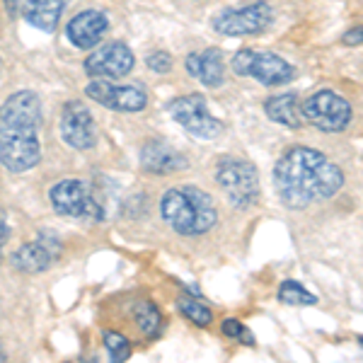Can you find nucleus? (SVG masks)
Masks as SVG:
<instances>
[{
  "mask_svg": "<svg viewBox=\"0 0 363 363\" xmlns=\"http://www.w3.org/2000/svg\"><path fill=\"white\" fill-rule=\"evenodd\" d=\"M0 68H3V61H0Z\"/></svg>",
  "mask_w": 363,
  "mask_h": 363,
  "instance_id": "c756f323",
  "label": "nucleus"
},
{
  "mask_svg": "<svg viewBox=\"0 0 363 363\" xmlns=\"http://www.w3.org/2000/svg\"><path fill=\"white\" fill-rule=\"evenodd\" d=\"M8 242V218L0 213V259H3V247Z\"/></svg>",
  "mask_w": 363,
  "mask_h": 363,
  "instance_id": "a878e982",
  "label": "nucleus"
},
{
  "mask_svg": "<svg viewBox=\"0 0 363 363\" xmlns=\"http://www.w3.org/2000/svg\"><path fill=\"white\" fill-rule=\"evenodd\" d=\"M58 131H61L63 143L75 150H90L97 140L95 119L80 99H70V102L63 104Z\"/></svg>",
  "mask_w": 363,
  "mask_h": 363,
  "instance_id": "f8f14e48",
  "label": "nucleus"
},
{
  "mask_svg": "<svg viewBox=\"0 0 363 363\" xmlns=\"http://www.w3.org/2000/svg\"><path fill=\"white\" fill-rule=\"evenodd\" d=\"M107 29H109L107 15L99 13V10H83V13H78L68 22L66 32H68V42L75 49L90 51L102 42Z\"/></svg>",
  "mask_w": 363,
  "mask_h": 363,
  "instance_id": "4468645a",
  "label": "nucleus"
},
{
  "mask_svg": "<svg viewBox=\"0 0 363 363\" xmlns=\"http://www.w3.org/2000/svg\"><path fill=\"white\" fill-rule=\"evenodd\" d=\"M167 114L172 116L177 124L191 133L194 138L201 140H216L223 136L225 126L220 119H216L208 109V102L203 95H184L177 97L167 104Z\"/></svg>",
  "mask_w": 363,
  "mask_h": 363,
  "instance_id": "6e6552de",
  "label": "nucleus"
},
{
  "mask_svg": "<svg viewBox=\"0 0 363 363\" xmlns=\"http://www.w3.org/2000/svg\"><path fill=\"white\" fill-rule=\"evenodd\" d=\"M342 42L347 44V46H359V44H363V22H361V25H356V27H351L349 32H344Z\"/></svg>",
  "mask_w": 363,
  "mask_h": 363,
  "instance_id": "393cba45",
  "label": "nucleus"
},
{
  "mask_svg": "<svg viewBox=\"0 0 363 363\" xmlns=\"http://www.w3.org/2000/svg\"><path fill=\"white\" fill-rule=\"evenodd\" d=\"M223 335L230 337V339H238L240 344H247V347L255 344V337H252V332L240 320H235V318L223 320Z\"/></svg>",
  "mask_w": 363,
  "mask_h": 363,
  "instance_id": "5701e85b",
  "label": "nucleus"
},
{
  "mask_svg": "<svg viewBox=\"0 0 363 363\" xmlns=\"http://www.w3.org/2000/svg\"><path fill=\"white\" fill-rule=\"evenodd\" d=\"M233 70L242 78H255L257 83L267 87L286 85L296 78V68L286 58H281L272 51L259 49H240L230 61Z\"/></svg>",
  "mask_w": 363,
  "mask_h": 363,
  "instance_id": "423d86ee",
  "label": "nucleus"
},
{
  "mask_svg": "<svg viewBox=\"0 0 363 363\" xmlns=\"http://www.w3.org/2000/svg\"><path fill=\"white\" fill-rule=\"evenodd\" d=\"M301 116L306 124L322 133H339L351 124L354 109H351L349 99H344L337 92L318 90L301 104Z\"/></svg>",
  "mask_w": 363,
  "mask_h": 363,
  "instance_id": "0eeeda50",
  "label": "nucleus"
},
{
  "mask_svg": "<svg viewBox=\"0 0 363 363\" xmlns=\"http://www.w3.org/2000/svg\"><path fill=\"white\" fill-rule=\"evenodd\" d=\"M66 5L68 0H20V13L27 20V25L44 34H51L58 27Z\"/></svg>",
  "mask_w": 363,
  "mask_h": 363,
  "instance_id": "f3484780",
  "label": "nucleus"
},
{
  "mask_svg": "<svg viewBox=\"0 0 363 363\" xmlns=\"http://www.w3.org/2000/svg\"><path fill=\"white\" fill-rule=\"evenodd\" d=\"M184 66L186 73L196 78L203 87H220L225 80V61L218 49L196 51V54L186 56Z\"/></svg>",
  "mask_w": 363,
  "mask_h": 363,
  "instance_id": "dca6fc26",
  "label": "nucleus"
},
{
  "mask_svg": "<svg viewBox=\"0 0 363 363\" xmlns=\"http://www.w3.org/2000/svg\"><path fill=\"white\" fill-rule=\"evenodd\" d=\"M274 10L272 5L259 0L245 8H230L213 17V29L225 37H247V34H262L272 27Z\"/></svg>",
  "mask_w": 363,
  "mask_h": 363,
  "instance_id": "1a4fd4ad",
  "label": "nucleus"
},
{
  "mask_svg": "<svg viewBox=\"0 0 363 363\" xmlns=\"http://www.w3.org/2000/svg\"><path fill=\"white\" fill-rule=\"evenodd\" d=\"M58 257H61V240L49 235V233H42V235L37 240H32V242L20 245V247L13 252L10 262H13V267L22 274H42L54 264Z\"/></svg>",
  "mask_w": 363,
  "mask_h": 363,
  "instance_id": "ddd939ff",
  "label": "nucleus"
},
{
  "mask_svg": "<svg viewBox=\"0 0 363 363\" xmlns=\"http://www.w3.org/2000/svg\"><path fill=\"white\" fill-rule=\"evenodd\" d=\"M264 112L272 121L286 126V128H298L303 126V116H301V107H298V95L296 92H286V95H277L269 97L264 102Z\"/></svg>",
  "mask_w": 363,
  "mask_h": 363,
  "instance_id": "a211bd4d",
  "label": "nucleus"
},
{
  "mask_svg": "<svg viewBox=\"0 0 363 363\" xmlns=\"http://www.w3.org/2000/svg\"><path fill=\"white\" fill-rule=\"evenodd\" d=\"M140 167L150 174H172L186 167V157L160 138H153L140 148Z\"/></svg>",
  "mask_w": 363,
  "mask_h": 363,
  "instance_id": "2eb2a0df",
  "label": "nucleus"
},
{
  "mask_svg": "<svg viewBox=\"0 0 363 363\" xmlns=\"http://www.w3.org/2000/svg\"><path fill=\"white\" fill-rule=\"evenodd\" d=\"M51 208L63 218L87 220L97 223L102 220V206L97 203L95 191L85 179H61L49 189Z\"/></svg>",
  "mask_w": 363,
  "mask_h": 363,
  "instance_id": "39448f33",
  "label": "nucleus"
},
{
  "mask_svg": "<svg viewBox=\"0 0 363 363\" xmlns=\"http://www.w3.org/2000/svg\"><path fill=\"white\" fill-rule=\"evenodd\" d=\"M279 301L286 303V306H315L318 298L303 289L298 281H284L279 289Z\"/></svg>",
  "mask_w": 363,
  "mask_h": 363,
  "instance_id": "412c9836",
  "label": "nucleus"
},
{
  "mask_svg": "<svg viewBox=\"0 0 363 363\" xmlns=\"http://www.w3.org/2000/svg\"><path fill=\"white\" fill-rule=\"evenodd\" d=\"M136 66V56L124 42H112L92 51L85 58L83 68L92 80H121Z\"/></svg>",
  "mask_w": 363,
  "mask_h": 363,
  "instance_id": "9b49d317",
  "label": "nucleus"
},
{
  "mask_svg": "<svg viewBox=\"0 0 363 363\" xmlns=\"http://www.w3.org/2000/svg\"><path fill=\"white\" fill-rule=\"evenodd\" d=\"M5 8H8L10 17H15L17 10H20V0H5Z\"/></svg>",
  "mask_w": 363,
  "mask_h": 363,
  "instance_id": "bb28decb",
  "label": "nucleus"
},
{
  "mask_svg": "<svg viewBox=\"0 0 363 363\" xmlns=\"http://www.w3.org/2000/svg\"><path fill=\"white\" fill-rule=\"evenodd\" d=\"M133 320H136L138 330L143 332V337L155 339L162 332V315L153 301H140L133 308Z\"/></svg>",
  "mask_w": 363,
  "mask_h": 363,
  "instance_id": "6ab92c4d",
  "label": "nucleus"
},
{
  "mask_svg": "<svg viewBox=\"0 0 363 363\" xmlns=\"http://www.w3.org/2000/svg\"><path fill=\"white\" fill-rule=\"evenodd\" d=\"M177 308H179V313L184 315L186 320L194 322V325H199V327H208L211 322H213V313H211L208 306H203L196 296H189V294L179 296L177 298Z\"/></svg>",
  "mask_w": 363,
  "mask_h": 363,
  "instance_id": "aec40b11",
  "label": "nucleus"
},
{
  "mask_svg": "<svg viewBox=\"0 0 363 363\" xmlns=\"http://www.w3.org/2000/svg\"><path fill=\"white\" fill-rule=\"evenodd\" d=\"M160 216L174 233L184 238L206 235L218 220L216 203L194 184H177L160 199Z\"/></svg>",
  "mask_w": 363,
  "mask_h": 363,
  "instance_id": "7ed1b4c3",
  "label": "nucleus"
},
{
  "mask_svg": "<svg viewBox=\"0 0 363 363\" xmlns=\"http://www.w3.org/2000/svg\"><path fill=\"white\" fill-rule=\"evenodd\" d=\"M42 99L34 90H17L0 104V162L25 174L42 162Z\"/></svg>",
  "mask_w": 363,
  "mask_h": 363,
  "instance_id": "f03ea898",
  "label": "nucleus"
},
{
  "mask_svg": "<svg viewBox=\"0 0 363 363\" xmlns=\"http://www.w3.org/2000/svg\"><path fill=\"white\" fill-rule=\"evenodd\" d=\"M104 347H107L112 361H126L131 356V344L119 332H104Z\"/></svg>",
  "mask_w": 363,
  "mask_h": 363,
  "instance_id": "4be33fe9",
  "label": "nucleus"
},
{
  "mask_svg": "<svg viewBox=\"0 0 363 363\" xmlns=\"http://www.w3.org/2000/svg\"><path fill=\"white\" fill-rule=\"evenodd\" d=\"M3 361H8V354H5V351L0 349V363H3Z\"/></svg>",
  "mask_w": 363,
  "mask_h": 363,
  "instance_id": "cd10ccee",
  "label": "nucleus"
},
{
  "mask_svg": "<svg viewBox=\"0 0 363 363\" xmlns=\"http://www.w3.org/2000/svg\"><path fill=\"white\" fill-rule=\"evenodd\" d=\"M85 95L92 102L102 104L104 109L121 114L143 112L148 104V95L136 85H116L114 80H90L85 87Z\"/></svg>",
  "mask_w": 363,
  "mask_h": 363,
  "instance_id": "9d476101",
  "label": "nucleus"
},
{
  "mask_svg": "<svg viewBox=\"0 0 363 363\" xmlns=\"http://www.w3.org/2000/svg\"><path fill=\"white\" fill-rule=\"evenodd\" d=\"M359 344H361V347H363V337H359Z\"/></svg>",
  "mask_w": 363,
  "mask_h": 363,
  "instance_id": "c85d7f7f",
  "label": "nucleus"
},
{
  "mask_svg": "<svg viewBox=\"0 0 363 363\" xmlns=\"http://www.w3.org/2000/svg\"><path fill=\"white\" fill-rule=\"evenodd\" d=\"M145 63H148L150 70H155L160 75L172 70V56L167 51H153V54H148V58H145Z\"/></svg>",
  "mask_w": 363,
  "mask_h": 363,
  "instance_id": "b1692460",
  "label": "nucleus"
},
{
  "mask_svg": "<svg viewBox=\"0 0 363 363\" xmlns=\"http://www.w3.org/2000/svg\"><path fill=\"white\" fill-rule=\"evenodd\" d=\"M274 186L286 208L303 211L339 194L344 172L315 148L291 145L274 167Z\"/></svg>",
  "mask_w": 363,
  "mask_h": 363,
  "instance_id": "f257e3e1",
  "label": "nucleus"
},
{
  "mask_svg": "<svg viewBox=\"0 0 363 363\" xmlns=\"http://www.w3.org/2000/svg\"><path fill=\"white\" fill-rule=\"evenodd\" d=\"M216 182L238 211L252 208L259 199V174L255 165L242 157H220L216 167Z\"/></svg>",
  "mask_w": 363,
  "mask_h": 363,
  "instance_id": "20e7f679",
  "label": "nucleus"
}]
</instances>
